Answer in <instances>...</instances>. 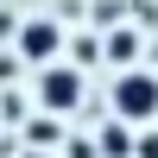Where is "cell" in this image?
<instances>
[{"label":"cell","mask_w":158,"mask_h":158,"mask_svg":"<svg viewBox=\"0 0 158 158\" xmlns=\"http://www.w3.org/2000/svg\"><path fill=\"white\" fill-rule=\"evenodd\" d=\"M63 44H70V32H63V19H51V13H25V19L13 25V57L32 63V70H44V63L70 57Z\"/></svg>","instance_id":"3"},{"label":"cell","mask_w":158,"mask_h":158,"mask_svg":"<svg viewBox=\"0 0 158 158\" xmlns=\"http://www.w3.org/2000/svg\"><path fill=\"white\" fill-rule=\"evenodd\" d=\"M133 146H139L133 158H158V133H146V139H133Z\"/></svg>","instance_id":"6"},{"label":"cell","mask_w":158,"mask_h":158,"mask_svg":"<svg viewBox=\"0 0 158 158\" xmlns=\"http://www.w3.org/2000/svg\"><path fill=\"white\" fill-rule=\"evenodd\" d=\"M82 70H76L70 57H57V63H44V70L32 76V95H38V114L44 120H70L76 108H82Z\"/></svg>","instance_id":"2"},{"label":"cell","mask_w":158,"mask_h":158,"mask_svg":"<svg viewBox=\"0 0 158 158\" xmlns=\"http://www.w3.org/2000/svg\"><path fill=\"white\" fill-rule=\"evenodd\" d=\"M101 158H133V127H120V120L101 127Z\"/></svg>","instance_id":"5"},{"label":"cell","mask_w":158,"mask_h":158,"mask_svg":"<svg viewBox=\"0 0 158 158\" xmlns=\"http://www.w3.org/2000/svg\"><path fill=\"white\" fill-rule=\"evenodd\" d=\"M108 63L114 70H133L139 63V32H108Z\"/></svg>","instance_id":"4"},{"label":"cell","mask_w":158,"mask_h":158,"mask_svg":"<svg viewBox=\"0 0 158 158\" xmlns=\"http://www.w3.org/2000/svg\"><path fill=\"white\" fill-rule=\"evenodd\" d=\"M108 120H120V127H158V70H146V63L114 70Z\"/></svg>","instance_id":"1"}]
</instances>
